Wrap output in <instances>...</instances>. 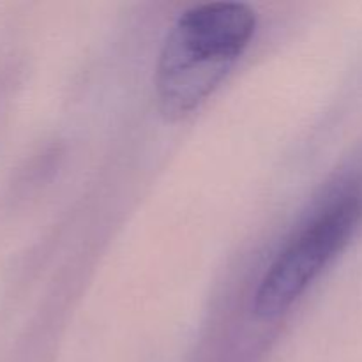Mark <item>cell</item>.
Returning a JSON list of instances; mask_svg holds the SVG:
<instances>
[{"instance_id": "1", "label": "cell", "mask_w": 362, "mask_h": 362, "mask_svg": "<svg viewBox=\"0 0 362 362\" xmlns=\"http://www.w3.org/2000/svg\"><path fill=\"white\" fill-rule=\"evenodd\" d=\"M257 14L240 2H207L184 11L163 42L156 95L166 119H182L219 87L250 46Z\"/></svg>"}, {"instance_id": "2", "label": "cell", "mask_w": 362, "mask_h": 362, "mask_svg": "<svg viewBox=\"0 0 362 362\" xmlns=\"http://www.w3.org/2000/svg\"><path fill=\"white\" fill-rule=\"evenodd\" d=\"M362 225V182L329 202L299 230L260 279L255 317L272 322L285 315L324 269L345 250Z\"/></svg>"}]
</instances>
